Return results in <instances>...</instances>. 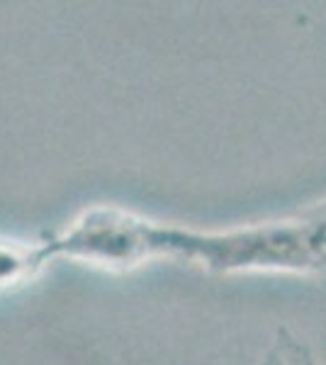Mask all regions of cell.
I'll use <instances>...</instances> for the list:
<instances>
[{
    "label": "cell",
    "instance_id": "cell-1",
    "mask_svg": "<svg viewBox=\"0 0 326 365\" xmlns=\"http://www.w3.org/2000/svg\"><path fill=\"white\" fill-rule=\"evenodd\" d=\"M205 261L239 273H292L326 280V202L287 220L203 241Z\"/></svg>",
    "mask_w": 326,
    "mask_h": 365
},
{
    "label": "cell",
    "instance_id": "cell-2",
    "mask_svg": "<svg viewBox=\"0 0 326 365\" xmlns=\"http://www.w3.org/2000/svg\"><path fill=\"white\" fill-rule=\"evenodd\" d=\"M263 365H319L317 358L305 344L292 336L287 329H280L272 339L268 353H265Z\"/></svg>",
    "mask_w": 326,
    "mask_h": 365
}]
</instances>
